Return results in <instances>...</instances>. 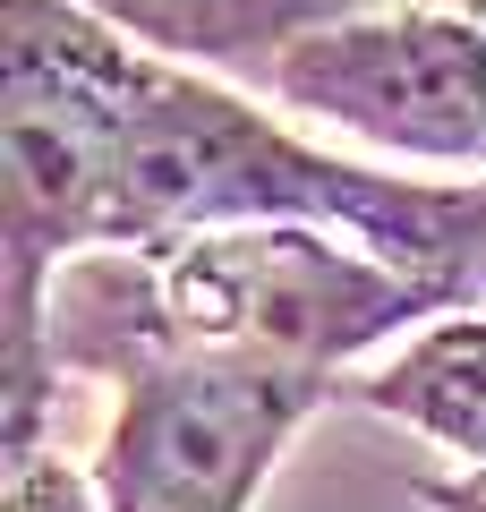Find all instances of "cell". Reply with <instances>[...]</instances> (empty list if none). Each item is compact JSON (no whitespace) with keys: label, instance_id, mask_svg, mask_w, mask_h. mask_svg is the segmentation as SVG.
I'll return each instance as SVG.
<instances>
[{"label":"cell","instance_id":"3957f363","mask_svg":"<svg viewBox=\"0 0 486 512\" xmlns=\"http://www.w3.org/2000/svg\"><path fill=\"white\" fill-rule=\"evenodd\" d=\"M342 393V376L290 359H171L120 384L94 444L103 512H256L265 478L299 444V427Z\"/></svg>","mask_w":486,"mask_h":512},{"label":"cell","instance_id":"7a4b0ae2","mask_svg":"<svg viewBox=\"0 0 486 512\" xmlns=\"http://www.w3.org/2000/svg\"><path fill=\"white\" fill-rule=\"evenodd\" d=\"M137 43L77 0H0V308H9V461L43 453L52 350L43 299L86 248H111V171Z\"/></svg>","mask_w":486,"mask_h":512},{"label":"cell","instance_id":"5b68a950","mask_svg":"<svg viewBox=\"0 0 486 512\" xmlns=\"http://www.w3.org/2000/svg\"><path fill=\"white\" fill-rule=\"evenodd\" d=\"M103 26H120L137 52L180 60V69H231V77H265L290 43L324 35V26L376 18L384 0H77Z\"/></svg>","mask_w":486,"mask_h":512},{"label":"cell","instance_id":"277c9868","mask_svg":"<svg viewBox=\"0 0 486 512\" xmlns=\"http://www.w3.org/2000/svg\"><path fill=\"white\" fill-rule=\"evenodd\" d=\"M256 86L376 154L486 171V26L469 9H376L324 26Z\"/></svg>","mask_w":486,"mask_h":512},{"label":"cell","instance_id":"52a82bcc","mask_svg":"<svg viewBox=\"0 0 486 512\" xmlns=\"http://www.w3.org/2000/svg\"><path fill=\"white\" fill-rule=\"evenodd\" d=\"M0 512H103V504H94V478L69 470V461L43 444V453L9 461V478H0Z\"/></svg>","mask_w":486,"mask_h":512},{"label":"cell","instance_id":"8992f818","mask_svg":"<svg viewBox=\"0 0 486 512\" xmlns=\"http://www.w3.org/2000/svg\"><path fill=\"white\" fill-rule=\"evenodd\" d=\"M342 393L376 419L461 453L469 470H486V308L418 325L376 376H350Z\"/></svg>","mask_w":486,"mask_h":512},{"label":"cell","instance_id":"6da1fadb","mask_svg":"<svg viewBox=\"0 0 486 512\" xmlns=\"http://www.w3.org/2000/svg\"><path fill=\"white\" fill-rule=\"evenodd\" d=\"M435 316L444 299L342 231L231 222V231H171L69 256L43 299V350L52 376L103 384L171 359H290L342 376Z\"/></svg>","mask_w":486,"mask_h":512},{"label":"cell","instance_id":"ba28073f","mask_svg":"<svg viewBox=\"0 0 486 512\" xmlns=\"http://www.w3.org/2000/svg\"><path fill=\"white\" fill-rule=\"evenodd\" d=\"M418 504H427V512H486V470H461V478H418Z\"/></svg>","mask_w":486,"mask_h":512},{"label":"cell","instance_id":"9c48e42d","mask_svg":"<svg viewBox=\"0 0 486 512\" xmlns=\"http://www.w3.org/2000/svg\"><path fill=\"white\" fill-rule=\"evenodd\" d=\"M461 9H469V18H478V26H486V0H461Z\"/></svg>","mask_w":486,"mask_h":512}]
</instances>
